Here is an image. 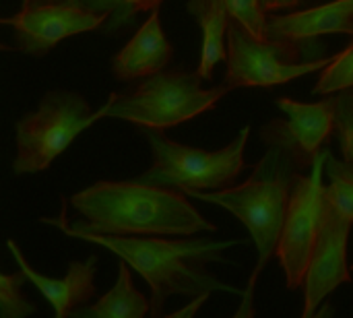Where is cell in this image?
<instances>
[{"label":"cell","mask_w":353,"mask_h":318,"mask_svg":"<svg viewBox=\"0 0 353 318\" xmlns=\"http://www.w3.org/2000/svg\"><path fill=\"white\" fill-rule=\"evenodd\" d=\"M70 205L85 221L66 223L64 211L56 219L43 217L41 221L58 230L68 228L108 236H196L217 232L194 209L186 192L139 180L91 184L72 195Z\"/></svg>","instance_id":"1"},{"label":"cell","mask_w":353,"mask_h":318,"mask_svg":"<svg viewBox=\"0 0 353 318\" xmlns=\"http://www.w3.org/2000/svg\"><path fill=\"white\" fill-rule=\"evenodd\" d=\"M60 232L70 238L97 244L128 263V267L137 271L151 288V318L161 317L163 306L172 296L196 298L213 292L244 294V290L232 288L207 271L209 263H228L223 252L232 246H240L242 240H211L192 236H180L178 240L149 236L134 238L74 232L68 228H60Z\"/></svg>","instance_id":"2"},{"label":"cell","mask_w":353,"mask_h":318,"mask_svg":"<svg viewBox=\"0 0 353 318\" xmlns=\"http://www.w3.org/2000/svg\"><path fill=\"white\" fill-rule=\"evenodd\" d=\"M296 174L300 170L294 159L285 151L269 147L246 182L223 190H188L186 195L217 205L244 223L259 252L254 269L263 273L269 261L277 257Z\"/></svg>","instance_id":"3"},{"label":"cell","mask_w":353,"mask_h":318,"mask_svg":"<svg viewBox=\"0 0 353 318\" xmlns=\"http://www.w3.org/2000/svg\"><path fill=\"white\" fill-rule=\"evenodd\" d=\"M201 81L196 70H159L126 91L112 93L99 110L101 118H118L139 128L168 130L209 112L230 93L225 83L205 89Z\"/></svg>","instance_id":"4"},{"label":"cell","mask_w":353,"mask_h":318,"mask_svg":"<svg viewBox=\"0 0 353 318\" xmlns=\"http://www.w3.org/2000/svg\"><path fill=\"white\" fill-rule=\"evenodd\" d=\"M153 153V166L134 180L155 186L188 190H223L234 186L244 172V149L250 126H244L236 139L219 151H203L172 141L163 130L141 128Z\"/></svg>","instance_id":"5"},{"label":"cell","mask_w":353,"mask_h":318,"mask_svg":"<svg viewBox=\"0 0 353 318\" xmlns=\"http://www.w3.org/2000/svg\"><path fill=\"white\" fill-rule=\"evenodd\" d=\"M325 46H300L290 41L259 39L236 19L228 29V70L223 83L240 87H275L294 79L321 72L331 58H325Z\"/></svg>","instance_id":"6"},{"label":"cell","mask_w":353,"mask_h":318,"mask_svg":"<svg viewBox=\"0 0 353 318\" xmlns=\"http://www.w3.org/2000/svg\"><path fill=\"white\" fill-rule=\"evenodd\" d=\"M99 118L101 112H93L87 99L74 91L46 93L37 110L23 116L14 126L17 157L12 172L17 176L43 172Z\"/></svg>","instance_id":"7"},{"label":"cell","mask_w":353,"mask_h":318,"mask_svg":"<svg viewBox=\"0 0 353 318\" xmlns=\"http://www.w3.org/2000/svg\"><path fill=\"white\" fill-rule=\"evenodd\" d=\"M331 151L323 149L308 176L296 174L290 207L277 246V259L285 275L288 290H302L325 211L323 172Z\"/></svg>","instance_id":"8"},{"label":"cell","mask_w":353,"mask_h":318,"mask_svg":"<svg viewBox=\"0 0 353 318\" xmlns=\"http://www.w3.org/2000/svg\"><path fill=\"white\" fill-rule=\"evenodd\" d=\"M108 19V12H97L83 0H31L0 23L14 31L12 50L41 58L66 37L101 29Z\"/></svg>","instance_id":"9"},{"label":"cell","mask_w":353,"mask_h":318,"mask_svg":"<svg viewBox=\"0 0 353 318\" xmlns=\"http://www.w3.org/2000/svg\"><path fill=\"white\" fill-rule=\"evenodd\" d=\"M277 106L290 116L288 122L271 120L261 130L267 147L285 151L300 172L314 166L323 145L335 132V97L329 95L314 103L279 97Z\"/></svg>","instance_id":"10"},{"label":"cell","mask_w":353,"mask_h":318,"mask_svg":"<svg viewBox=\"0 0 353 318\" xmlns=\"http://www.w3.org/2000/svg\"><path fill=\"white\" fill-rule=\"evenodd\" d=\"M352 221L341 217L325 199L323 223L316 238V246L310 259V267L304 281V317H312L325 304V300L341 286L352 284V271L347 265V244L352 234Z\"/></svg>","instance_id":"11"},{"label":"cell","mask_w":353,"mask_h":318,"mask_svg":"<svg viewBox=\"0 0 353 318\" xmlns=\"http://www.w3.org/2000/svg\"><path fill=\"white\" fill-rule=\"evenodd\" d=\"M333 33L353 35V0H333L306 10L269 14L265 27V39L300 46L321 43L319 37Z\"/></svg>","instance_id":"12"},{"label":"cell","mask_w":353,"mask_h":318,"mask_svg":"<svg viewBox=\"0 0 353 318\" xmlns=\"http://www.w3.org/2000/svg\"><path fill=\"white\" fill-rule=\"evenodd\" d=\"M6 248L10 250L19 269L33 284V288H37V292L50 302V306L54 308V318H70V312L74 308L89 304V300L95 296V265H97L95 255L85 261H72L62 279H52L35 271L25 261L14 240H8Z\"/></svg>","instance_id":"13"},{"label":"cell","mask_w":353,"mask_h":318,"mask_svg":"<svg viewBox=\"0 0 353 318\" xmlns=\"http://www.w3.org/2000/svg\"><path fill=\"white\" fill-rule=\"evenodd\" d=\"M174 56V46L163 33L159 6H155L147 21L137 29L130 41L112 58V72L120 81H137L159 70H165Z\"/></svg>","instance_id":"14"},{"label":"cell","mask_w":353,"mask_h":318,"mask_svg":"<svg viewBox=\"0 0 353 318\" xmlns=\"http://www.w3.org/2000/svg\"><path fill=\"white\" fill-rule=\"evenodd\" d=\"M186 10L196 19L203 31L201 60H199V77L209 81L213 77L215 66L228 58V29H230V12L225 0H188Z\"/></svg>","instance_id":"15"},{"label":"cell","mask_w":353,"mask_h":318,"mask_svg":"<svg viewBox=\"0 0 353 318\" xmlns=\"http://www.w3.org/2000/svg\"><path fill=\"white\" fill-rule=\"evenodd\" d=\"M151 312V302L134 288L128 263L120 261L114 288L95 304L79 306L70 318H145Z\"/></svg>","instance_id":"16"},{"label":"cell","mask_w":353,"mask_h":318,"mask_svg":"<svg viewBox=\"0 0 353 318\" xmlns=\"http://www.w3.org/2000/svg\"><path fill=\"white\" fill-rule=\"evenodd\" d=\"M325 172L329 176V186H325L327 203L353 223V163L339 161L329 153Z\"/></svg>","instance_id":"17"},{"label":"cell","mask_w":353,"mask_h":318,"mask_svg":"<svg viewBox=\"0 0 353 318\" xmlns=\"http://www.w3.org/2000/svg\"><path fill=\"white\" fill-rule=\"evenodd\" d=\"M345 89H353V39L343 52L335 54L331 58V62L321 70L312 93L314 95H335Z\"/></svg>","instance_id":"18"},{"label":"cell","mask_w":353,"mask_h":318,"mask_svg":"<svg viewBox=\"0 0 353 318\" xmlns=\"http://www.w3.org/2000/svg\"><path fill=\"white\" fill-rule=\"evenodd\" d=\"M85 6L97 10V12H108L110 19L103 25L108 33L122 29L124 25L134 21V14L153 10L155 6L161 4V0H83Z\"/></svg>","instance_id":"19"},{"label":"cell","mask_w":353,"mask_h":318,"mask_svg":"<svg viewBox=\"0 0 353 318\" xmlns=\"http://www.w3.org/2000/svg\"><path fill=\"white\" fill-rule=\"evenodd\" d=\"M29 281L27 275L19 269L17 273L0 275V312L2 318H27L35 315V304H31L23 294V284Z\"/></svg>","instance_id":"20"},{"label":"cell","mask_w":353,"mask_h":318,"mask_svg":"<svg viewBox=\"0 0 353 318\" xmlns=\"http://www.w3.org/2000/svg\"><path fill=\"white\" fill-rule=\"evenodd\" d=\"M335 97V135L345 161L353 163V89H345Z\"/></svg>","instance_id":"21"},{"label":"cell","mask_w":353,"mask_h":318,"mask_svg":"<svg viewBox=\"0 0 353 318\" xmlns=\"http://www.w3.org/2000/svg\"><path fill=\"white\" fill-rule=\"evenodd\" d=\"M225 6L232 19H236L254 37L265 39L267 17L261 6V0H225Z\"/></svg>","instance_id":"22"},{"label":"cell","mask_w":353,"mask_h":318,"mask_svg":"<svg viewBox=\"0 0 353 318\" xmlns=\"http://www.w3.org/2000/svg\"><path fill=\"white\" fill-rule=\"evenodd\" d=\"M259 277H261V271L254 269L250 279H248V286L242 294V302L236 310V315L232 318H256V310H254V294H256V284H259Z\"/></svg>","instance_id":"23"},{"label":"cell","mask_w":353,"mask_h":318,"mask_svg":"<svg viewBox=\"0 0 353 318\" xmlns=\"http://www.w3.org/2000/svg\"><path fill=\"white\" fill-rule=\"evenodd\" d=\"M209 296H211V294L196 296V298H192V300H190V304L182 306L180 310H176V312H172V315H165V317H157V318H194L196 315H199V310L203 308V304L209 300Z\"/></svg>","instance_id":"24"},{"label":"cell","mask_w":353,"mask_h":318,"mask_svg":"<svg viewBox=\"0 0 353 318\" xmlns=\"http://www.w3.org/2000/svg\"><path fill=\"white\" fill-rule=\"evenodd\" d=\"M302 0H261V6L265 12H275V10H288L300 6Z\"/></svg>","instance_id":"25"},{"label":"cell","mask_w":353,"mask_h":318,"mask_svg":"<svg viewBox=\"0 0 353 318\" xmlns=\"http://www.w3.org/2000/svg\"><path fill=\"white\" fill-rule=\"evenodd\" d=\"M319 312H321V318H333V315H335V308H333L331 304H323V308H321Z\"/></svg>","instance_id":"26"},{"label":"cell","mask_w":353,"mask_h":318,"mask_svg":"<svg viewBox=\"0 0 353 318\" xmlns=\"http://www.w3.org/2000/svg\"><path fill=\"white\" fill-rule=\"evenodd\" d=\"M300 318H321V312H316V315H312V317H304V315H300Z\"/></svg>","instance_id":"27"},{"label":"cell","mask_w":353,"mask_h":318,"mask_svg":"<svg viewBox=\"0 0 353 318\" xmlns=\"http://www.w3.org/2000/svg\"><path fill=\"white\" fill-rule=\"evenodd\" d=\"M29 2H31V0H23V4H21V6H27Z\"/></svg>","instance_id":"28"}]
</instances>
